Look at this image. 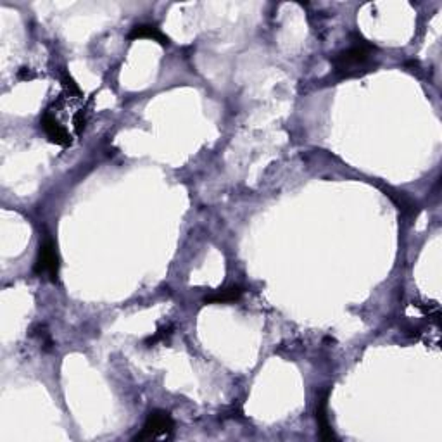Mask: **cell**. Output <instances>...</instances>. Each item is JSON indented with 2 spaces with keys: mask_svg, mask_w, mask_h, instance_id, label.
<instances>
[{
  "mask_svg": "<svg viewBox=\"0 0 442 442\" xmlns=\"http://www.w3.org/2000/svg\"><path fill=\"white\" fill-rule=\"evenodd\" d=\"M375 52L377 49L372 43L357 40L333 57V69L340 78H353V76L364 75L375 67V64H373V54Z\"/></svg>",
  "mask_w": 442,
  "mask_h": 442,
  "instance_id": "1",
  "label": "cell"
},
{
  "mask_svg": "<svg viewBox=\"0 0 442 442\" xmlns=\"http://www.w3.org/2000/svg\"><path fill=\"white\" fill-rule=\"evenodd\" d=\"M175 421L168 411H151L144 427L133 437V441H166L173 434Z\"/></svg>",
  "mask_w": 442,
  "mask_h": 442,
  "instance_id": "2",
  "label": "cell"
},
{
  "mask_svg": "<svg viewBox=\"0 0 442 442\" xmlns=\"http://www.w3.org/2000/svg\"><path fill=\"white\" fill-rule=\"evenodd\" d=\"M35 273L36 275H47L52 282H57V275H59V254H57L56 244L50 239L40 244L38 258L35 263Z\"/></svg>",
  "mask_w": 442,
  "mask_h": 442,
  "instance_id": "3",
  "label": "cell"
},
{
  "mask_svg": "<svg viewBox=\"0 0 442 442\" xmlns=\"http://www.w3.org/2000/svg\"><path fill=\"white\" fill-rule=\"evenodd\" d=\"M42 128L52 144L60 145V147H67L71 144V137L67 130L56 120V116L50 111H47L42 116Z\"/></svg>",
  "mask_w": 442,
  "mask_h": 442,
  "instance_id": "4",
  "label": "cell"
},
{
  "mask_svg": "<svg viewBox=\"0 0 442 442\" xmlns=\"http://www.w3.org/2000/svg\"><path fill=\"white\" fill-rule=\"evenodd\" d=\"M327 399H329V393H323L322 397L318 399V403H316V423H318V428H320V437L323 439V441H337V435L333 434L332 430V425H330L329 421V415H327Z\"/></svg>",
  "mask_w": 442,
  "mask_h": 442,
  "instance_id": "5",
  "label": "cell"
},
{
  "mask_svg": "<svg viewBox=\"0 0 442 442\" xmlns=\"http://www.w3.org/2000/svg\"><path fill=\"white\" fill-rule=\"evenodd\" d=\"M137 38H151L156 40L161 45H168L170 40L164 33H161V30L156 25H137L131 28V32L128 33V40H137Z\"/></svg>",
  "mask_w": 442,
  "mask_h": 442,
  "instance_id": "6",
  "label": "cell"
},
{
  "mask_svg": "<svg viewBox=\"0 0 442 442\" xmlns=\"http://www.w3.org/2000/svg\"><path fill=\"white\" fill-rule=\"evenodd\" d=\"M242 296V289L241 287L234 285V287H228V289H221L219 292L216 294H211V296H206L204 298V302L206 305H211V302H234V301H239Z\"/></svg>",
  "mask_w": 442,
  "mask_h": 442,
  "instance_id": "7",
  "label": "cell"
},
{
  "mask_svg": "<svg viewBox=\"0 0 442 442\" xmlns=\"http://www.w3.org/2000/svg\"><path fill=\"white\" fill-rule=\"evenodd\" d=\"M164 335H168V330H166V329H161L159 332L156 333V335H154V337H149V339H147V344H156L157 340L163 339Z\"/></svg>",
  "mask_w": 442,
  "mask_h": 442,
  "instance_id": "8",
  "label": "cell"
}]
</instances>
